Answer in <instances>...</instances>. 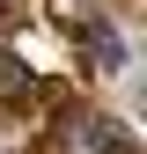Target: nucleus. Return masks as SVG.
<instances>
[{"instance_id": "1", "label": "nucleus", "mask_w": 147, "mask_h": 154, "mask_svg": "<svg viewBox=\"0 0 147 154\" xmlns=\"http://www.w3.org/2000/svg\"><path fill=\"white\" fill-rule=\"evenodd\" d=\"M66 154H125V132L110 118H74L66 125Z\"/></svg>"}, {"instance_id": "2", "label": "nucleus", "mask_w": 147, "mask_h": 154, "mask_svg": "<svg viewBox=\"0 0 147 154\" xmlns=\"http://www.w3.org/2000/svg\"><path fill=\"white\" fill-rule=\"evenodd\" d=\"M0 15H8V0H0Z\"/></svg>"}]
</instances>
